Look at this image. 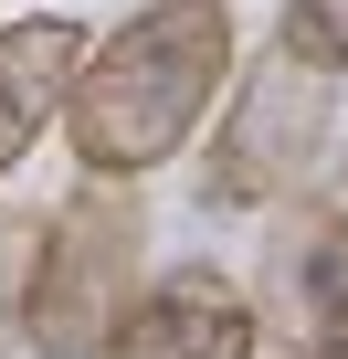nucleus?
Returning a JSON list of instances; mask_svg holds the SVG:
<instances>
[{
    "instance_id": "obj_1",
    "label": "nucleus",
    "mask_w": 348,
    "mask_h": 359,
    "mask_svg": "<svg viewBox=\"0 0 348 359\" xmlns=\"http://www.w3.org/2000/svg\"><path fill=\"white\" fill-rule=\"evenodd\" d=\"M222 85H232V0H137L106 43H85L64 85V148L85 180L127 191L201 137Z\"/></svg>"
},
{
    "instance_id": "obj_2",
    "label": "nucleus",
    "mask_w": 348,
    "mask_h": 359,
    "mask_svg": "<svg viewBox=\"0 0 348 359\" xmlns=\"http://www.w3.org/2000/svg\"><path fill=\"white\" fill-rule=\"evenodd\" d=\"M137 264H148V201L116 180H85L74 201H53L43 254H32V306H22V348L43 359H95L127 306H137Z\"/></svg>"
},
{
    "instance_id": "obj_3",
    "label": "nucleus",
    "mask_w": 348,
    "mask_h": 359,
    "mask_svg": "<svg viewBox=\"0 0 348 359\" xmlns=\"http://www.w3.org/2000/svg\"><path fill=\"white\" fill-rule=\"evenodd\" d=\"M327 127H337V85L306 74L295 53H264L232 74V106H222V137H211V169H201V201L211 212H264V201H295L306 169L327 158Z\"/></svg>"
},
{
    "instance_id": "obj_4",
    "label": "nucleus",
    "mask_w": 348,
    "mask_h": 359,
    "mask_svg": "<svg viewBox=\"0 0 348 359\" xmlns=\"http://www.w3.org/2000/svg\"><path fill=\"white\" fill-rule=\"evenodd\" d=\"M253 327H285L295 359L348 348V191L295 201V212L264 233V264H253Z\"/></svg>"
},
{
    "instance_id": "obj_5",
    "label": "nucleus",
    "mask_w": 348,
    "mask_h": 359,
    "mask_svg": "<svg viewBox=\"0 0 348 359\" xmlns=\"http://www.w3.org/2000/svg\"><path fill=\"white\" fill-rule=\"evenodd\" d=\"M253 338H264V327H253V296L222 285L211 264H190V275L148 285L95 359H253Z\"/></svg>"
},
{
    "instance_id": "obj_6",
    "label": "nucleus",
    "mask_w": 348,
    "mask_h": 359,
    "mask_svg": "<svg viewBox=\"0 0 348 359\" xmlns=\"http://www.w3.org/2000/svg\"><path fill=\"white\" fill-rule=\"evenodd\" d=\"M85 64V22L64 11H22L0 22V180H11L53 127H64V85Z\"/></svg>"
},
{
    "instance_id": "obj_7",
    "label": "nucleus",
    "mask_w": 348,
    "mask_h": 359,
    "mask_svg": "<svg viewBox=\"0 0 348 359\" xmlns=\"http://www.w3.org/2000/svg\"><path fill=\"white\" fill-rule=\"evenodd\" d=\"M274 53H295L306 74H348V0H285V32H274Z\"/></svg>"
},
{
    "instance_id": "obj_8",
    "label": "nucleus",
    "mask_w": 348,
    "mask_h": 359,
    "mask_svg": "<svg viewBox=\"0 0 348 359\" xmlns=\"http://www.w3.org/2000/svg\"><path fill=\"white\" fill-rule=\"evenodd\" d=\"M32 254H43V222H32V212H0V359L22 348V306H32Z\"/></svg>"
},
{
    "instance_id": "obj_9",
    "label": "nucleus",
    "mask_w": 348,
    "mask_h": 359,
    "mask_svg": "<svg viewBox=\"0 0 348 359\" xmlns=\"http://www.w3.org/2000/svg\"><path fill=\"white\" fill-rule=\"evenodd\" d=\"M316 359H348V348H316Z\"/></svg>"
}]
</instances>
